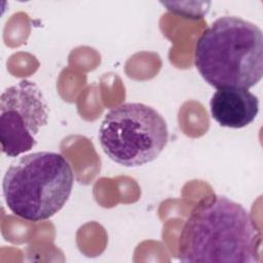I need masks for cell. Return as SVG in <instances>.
<instances>
[{"mask_svg": "<svg viewBox=\"0 0 263 263\" xmlns=\"http://www.w3.org/2000/svg\"><path fill=\"white\" fill-rule=\"evenodd\" d=\"M261 232L238 202L218 194L202 198L186 219L178 256L187 263H254L260 260Z\"/></svg>", "mask_w": 263, "mask_h": 263, "instance_id": "cell-1", "label": "cell"}, {"mask_svg": "<svg viewBox=\"0 0 263 263\" xmlns=\"http://www.w3.org/2000/svg\"><path fill=\"white\" fill-rule=\"evenodd\" d=\"M194 65L211 86L249 89L263 76V33L235 15L217 18L194 47Z\"/></svg>", "mask_w": 263, "mask_h": 263, "instance_id": "cell-2", "label": "cell"}, {"mask_svg": "<svg viewBox=\"0 0 263 263\" xmlns=\"http://www.w3.org/2000/svg\"><path fill=\"white\" fill-rule=\"evenodd\" d=\"M73 184L72 167L62 154L38 151L11 162L4 175L2 190L6 206L12 214L39 222L63 209Z\"/></svg>", "mask_w": 263, "mask_h": 263, "instance_id": "cell-3", "label": "cell"}, {"mask_svg": "<svg viewBox=\"0 0 263 263\" xmlns=\"http://www.w3.org/2000/svg\"><path fill=\"white\" fill-rule=\"evenodd\" d=\"M104 153L114 162L135 167L156 159L168 141L163 116L143 103H124L112 108L99 129Z\"/></svg>", "mask_w": 263, "mask_h": 263, "instance_id": "cell-4", "label": "cell"}, {"mask_svg": "<svg viewBox=\"0 0 263 263\" xmlns=\"http://www.w3.org/2000/svg\"><path fill=\"white\" fill-rule=\"evenodd\" d=\"M47 102L31 80H21L3 90L0 97V142L2 152L16 157L37 143L39 130L48 122Z\"/></svg>", "mask_w": 263, "mask_h": 263, "instance_id": "cell-5", "label": "cell"}, {"mask_svg": "<svg viewBox=\"0 0 263 263\" xmlns=\"http://www.w3.org/2000/svg\"><path fill=\"white\" fill-rule=\"evenodd\" d=\"M210 110L221 126L242 128L257 117L259 100L248 89L221 88L212 96Z\"/></svg>", "mask_w": 263, "mask_h": 263, "instance_id": "cell-6", "label": "cell"}]
</instances>
